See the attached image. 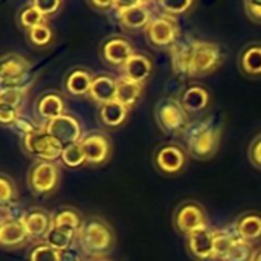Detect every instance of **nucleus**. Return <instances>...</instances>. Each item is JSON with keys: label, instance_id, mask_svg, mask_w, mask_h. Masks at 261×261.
Segmentation results:
<instances>
[{"label": "nucleus", "instance_id": "nucleus-22", "mask_svg": "<svg viewBox=\"0 0 261 261\" xmlns=\"http://www.w3.org/2000/svg\"><path fill=\"white\" fill-rule=\"evenodd\" d=\"M193 44H194V40L177 41L171 47V67H173L174 73L179 76L188 78L191 57H193Z\"/></svg>", "mask_w": 261, "mask_h": 261}, {"label": "nucleus", "instance_id": "nucleus-13", "mask_svg": "<svg viewBox=\"0 0 261 261\" xmlns=\"http://www.w3.org/2000/svg\"><path fill=\"white\" fill-rule=\"evenodd\" d=\"M177 101L188 116H194L203 113L210 107L211 95L205 86L199 83H191L179 92Z\"/></svg>", "mask_w": 261, "mask_h": 261}, {"label": "nucleus", "instance_id": "nucleus-16", "mask_svg": "<svg viewBox=\"0 0 261 261\" xmlns=\"http://www.w3.org/2000/svg\"><path fill=\"white\" fill-rule=\"evenodd\" d=\"M119 70L122 78L144 86L153 73V61L148 55L136 52Z\"/></svg>", "mask_w": 261, "mask_h": 261}, {"label": "nucleus", "instance_id": "nucleus-6", "mask_svg": "<svg viewBox=\"0 0 261 261\" xmlns=\"http://www.w3.org/2000/svg\"><path fill=\"white\" fill-rule=\"evenodd\" d=\"M115 12L118 15V21L122 31L125 32L145 31L154 17L151 3L145 0L115 2Z\"/></svg>", "mask_w": 261, "mask_h": 261}, {"label": "nucleus", "instance_id": "nucleus-17", "mask_svg": "<svg viewBox=\"0 0 261 261\" xmlns=\"http://www.w3.org/2000/svg\"><path fill=\"white\" fill-rule=\"evenodd\" d=\"M239 69L248 78H261V43L246 44L239 55Z\"/></svg>", "mask_w": 261, "mask_h": 261}, {"label": "nucleus", "instance_id": "nucleus-33", "mask_svg": "<svg viewBox=\"0 0 261 261\" xmlns=\"http://www.w3.org/2000/svg\"><path fill=\"white\" fill-rule=\"evenodd\" d=\"M52 225L69 226V228H73V229H76V231L80 232V231H81V228H83V225H84V220H83V217L80 216V213H78V211L67 208V210L60 211V213L54 217Z\"/></svg>", "mask_w": 261, "mask_h": 261}, {"label": "nucleus", "instance_id": "nucleus-42", "mask_svg": "<svg viewBox=\"0 0 261 261\" xmlns=\"http://www.w3.org/2000/svg\"><path fill=\"white\" fill-rule=\"evenodd\" d=\"M14 194V190H12V185L9 180L0 177V202H8Z\"/></svg>", "mask_w": 261, "mask_h": 261}, {"label": "nucleus", "instance_id": "nucleus-31", "mask_svg": "<svg viewBox=\"0 0 261 261\" xmlns=\"http://www.w3.org/2000/svg\"><path fill=\"white\" fill-rule=\"evenodd\" d=\"M61 161L69 168H78L83 164H86V156H84L81 144L78 142V144H72L69 147H64L63 153H61Z\"/></svg>", "mask_w": 261, "mask_h": 261}, {"label": "nucleus", "instance_id": "nucleus-34", "mask_svg": "<svg viewBox=\"0 0 261 261\" xmlns=\"http://www.w3.org/2000/svg\"><path fill=\"white\" fill-rule=\"evenodd\" d=\"M29 38L34 44L37 46H44L52 40V31L47 24L41 23L29 29Z\"/></svg>", "mask_w": 261, "mask_h": 261}, {"label": "nucleus", "instance_id": "nucleus-15", "mask_svg": "<svg viewBox=\"0 0 261 261\" xmlns=\"http://www.w3.org/2000/svg\"><path fill=\"white\" fill-rule=\"evenodd\" d=\"M236 236L251 245L261 242V213L258 211H246L240 214L232 226Z\"/></svg>", "mask_w": 261, "mask_h": 261}, {"label": "nucleus", "instance_id": "nucleus-14", "mask_svg": "<svg viewBox=\"0 0 261 261\" xmlns=\"http://www.w3.org/2000/svg\"><path fill=\"white\" fill-rule=\"evenodd\" d=\"M214 236L216 229L205 228L187 236V251L196 261L214 260Z\"/></svg>", "mask_w": 261, "mask_h": 261}, {"label": "nucleus", "instance_id": "nucleus-39", "mask_svg": "<svg viewBox=\"0 0 261 261\" xmlns=\"http://www.w3.org/2000/svg\"><path fill=\"white\" fill-rule=\"evenodd\" d=\"M248 154H249V161L251 164L257 168L261 170V135H258L249 145V150H248Z\"/></svg>", "mask_w": 261, "mask_h": 261}, {"label": "nucleus", "instance_id": "nucleus-40", "mask_svg": "<svg viewBox=\"0 0 261 261\" xmlns=\"http://www.w3.org/2000/svg\"><path fill=\"white\" fill-rule=\"evenodd\" d=\"M43 15H49V14H54L60 9L61 6V2L60 0H35L32 3Z\"/></svg>", "mask_w": 261, "mask_h": 261}, {"label": "nucleus", "instance_id": "nucleus-38", "mask_svg": "<svg viewBox=\"0 0 261 261\" xmlns=\"http://www.w3.org/2000/svg\"><path fill=\"white\" fill-rule=\"evenodd\" d=\"M243 9L251 21L261 24V2L246 0V2H243Z\"/></svg>", "mask_w": 261, "mask_h": 261}, {"label": "nucleus", "instance_id": "nucleus-11", "mask_svg": "<svg viewBox=\"0 0 261 261\" xmlns=\"http://www.w3.org/2000/svg\"><path fill=\"white\" fill-rule=\"evenodd\" d=\"M46 133L52 136L63 148L72 144H78L81 136V125L76 118L70 115H61L52 121H49L44 127Z\"/></svg>", "mask_w": 261, "mask_h": 261}, {"label": "nucleus", "instance_id": "nucleus-1", "mask_svg": "<svg viewBox=\"0 0 261 261\" xmlns=\"http://www.w3.org/2000/svg\"><path fill=\"white\" fill-rule=\"evenodd\" d=\"M182 136L185 139V148L188 151V156L197 161H208L219 151L222 128L220 124L206 118L196 122H190Z\"/></svg>", "mask_w": 261, "mask_h": 261}, {"label": "nucleus", "instance_id": "nucleus-5", "mask_svg": "<svg viewBox=\"0 0 261 261\" xmlns=\"http://www.w3.org/2000/svg\"><path fill=\"white\" fill-rule=\"evenodd\" d=\"M173 226L182 236L210 228V217L202 203L197 200H184L173 211Z\"/></svg>", "mask_w": 261, "mask_h": 261}, {"label": "nucleus", "instance_id": "nucleus-4", "mask_svg": "<svg viewBox=\"0 0 261 261\" xmlns=\"http://www.w3.org/2000/svg\"><path fill=\"white\" fill-rule=\"evenodd\" d=\"M154 119L165 135L182 136L190 125L188 115L179 104L177 98H162L154 106Z\"/></svg>", "mask_w": 261, "mask_h": 261}, {"label": "nucleus", "instance_id": "nucleus-10", "mask_svg": "<svg viewBox=\"0 0 261 261\" xmlns=\"http://www.w3.org/2000/svg\"><path fill=\"white\" fill-rule=\"evenodd\" d=\"M24 145L31 154L43 159V162L58 159L63 153V147L52 136H49L44 128H35L28 133L24 136Z\"/></svg>", "mask_w": 261, "mask_h": 261}, {"label": "nucleus", "instance_id": "nucleus-19", "mask_svg": "<svg viewBox=\"0 0 261 261\" xmlns=\"http://www.w3.org/2000/svg\"><path fill=\"white\" fill-rule=\"evenodd\" d=\"M31 184L37 193H49L58 184V170L52 162H40L31 173Z\"/></svg>", "mask_w": 261, "mask_h": 261}, {"label": "nucleus", "instance_id": "nucleus-26", "mask_svg": "<svg viewBox=\"0 0 261 261\" xmlns=\"http://www.w3.org/2000/svg\"><path fill=\"white\" fill-rule=\"evenodd\" d=\"M28 236H32V237H41V236H46L47 231L50 229L52 226V220L49 219V216L43 211H32V213H28L23 220H21Z\"/></svg>", "mask_w": 261, "mask_h": 261}, {"label": "nucleus", "instance_id": "nucleus-23", "mask_svg": "<svg viewBox=\"0 0 261 261\" xmlns=\"http://www.w3.org/2000/svg\"><path fill=\"white\" fill-rule=\"evenodd\" d=\"M128 112L130 109H127L125 106L115 99L99 106V121L109 128H119L121 125L125 124Z\"/></svg>", "mask_w": 261, "mask_h": 261}, {"label": "nucleus", "instance_id": "nucleus-2", "mask_svg": "<svg viewBox=\"0 0 261 261\" xmlns=\"http://www.w3.org/2000/svg\"><path fill=\"white\" fill-rule=\"evenodd\" d=\"M78 242L92 260H101L113 251L116 237L113 228L104 219L92 217L84 222L78 234Z\"/></svg>", "mask_w": 261, "mask_h": 261}, {"label": "nucleus", "instance_id": "nucleus-18", "mask_svg": "<svg viewBox=\"0 0 261 261\" xmlns=\"http://www.w3.org/2000/svg\"><path fill=\"white\" fill-rule=\"evenodd\" d=\"M116 96V78L109 73H98L92 80L89 90V98L96 104L102 106L106 102L115 101Z\"/></svg>", "mask_w": 261, "mask_h": 261}, {"label": "nucleus", "instance_id": "nucleus-27", "mask_svg": "<svg viewBox=\"0 0 261 261\" xmlns=\"http://www.w3.org/2000/svg\"><path fill=\"white\" fill-rule=\"evenodd\" d=\"M38 113L41 118L52 121L64 115V101L58 93H47L38 102Z\"/></svg>", "mask_w": 261, "mask_h": 261}, {"label": "nucleus", "instance_id": "nucleus-7", "mask_svg": "<svg viewBox=\"0 0 261 261\" xmlns=\"http://www.w3.org/2000/svg\"><path fill=\"white\" fill-rule=\"evenodd\" d=\"M145 40L148 46L158 50L170 49L179 41V24L177 20L165 14L154 15L145 29Z\"/></svg>", "mask_w": 261, "mask_h": 261}, {"label": "nucleus", "instance_id": "nucleus-20", "mask_svg": "<svg viewBox=\"0 0 261 261\" xmlns=\"http://www.w3.org/2000/svg\"><path fill=\"white\" fill-rule=\"evenodd\" d=\"M26 69L28 64L23 58L12 55L5 60H0V84H3V89L17 87V83L23 76Z\"/></svg>", "mask_w": 261, "mask_h": 261}, {"label": "nucleus", "instance_id": "nucleus-28", "mask_svg": "<svg viewBox=\"0 0 261 261\" xmlns=\"http://www.w3.org/2000/svg\"><path fill=\"white\" fill-rule=\"evenodd\" d=\"M237 240V236L234 229H216L214 236V260H225V257L232 249L234 243Z\"/></svg>", "mask_w": 261, "mask_h": 261}, {"label": "nucleus", "instance_id": "nucleus-3", "mask_svg": "<svg viewBox=\"0 0 261 261\" xmlns=\"http://www.w3.org/2000/svg\"><path fill=\"white\" fill-rule=\"evenodd\" d=\"M223 58L225 57L220 44L194 40L188 78H202L214 73L222 66Z\"/></svg>", "mask_w": 261, "mask_h": 261}, {"label": "nucleus", "instance_id": "nucleus-24", "mask_svg": "<svg viewBox=\"0 0 261 261\" xmlns=\"http://www.w3.org/2000/svg\"><path fill=\"white\" fill-rule=\"evenodd\" d=\"M144 93V86L133 83L130 80H125L122 76L116 78V96L115 99L125 106L127 109H132L133 106L138 104Z\"/></svg>", "mask_w": 261, "mask_h": 261}, {"label": "nucleus", "instance_id": "nucleus-35", "mask_svg": "<svg viewBox=\"0 0 261 261\" xmlns=\"http://www.w3.org/2000/svg\"><path fill=\"white\" fill-rule=\"evenodd\" d=\"M43 18H44V15H43L34 5H31V6H28L26 9H23V12H21V15H20L21 24L26 26V28H29V29H32V28L37 26V24L44 23Z\"/></svg>", "mask_w": 261, "mask_h": 261}, {"label": "nucleus", "instance_id": "nucleus-43", "mask_svg": "<svg viewBox=\"0 0 261 261\" xmlns=\"http://www.w3.org/2000/svg\"><path fill=\"white\" fill-rule=\"evenodd\" d=\"M89 6L95 9L96 12L107 14L115 11V2H89Z\"/></svg>", "mask_w": 261, "mask_h": 261}, {"label": "nucleus", "instance_id": "nucleus-25", "mask_svg": "<svg viewBox=\"0 0 261 261\" xmlns=\"http://www.w3.org/2000/svg\"><path fill=\"white\" fill-rule=\"evenodd\" d=\"M92 73L87 69L83 67H76L72 72H69V75L66 76V90L73 95V96H83V95H89L90 86H92Z\"/></svg>", "mask_w": 261, "mask_h": 261}, {"label": "nucleus", "instance_id": "nucleus-37", "mask_svg": "<svg viewBox=\"0 0 261 261\" xmlns=\"http://www.w3.org/2000/svg\"><path fill=\"white\" fill-rule=\"evenodd\" d=\"M21 98H23V92L17 87L0 90V102H3V104H9L12 107H17L21 102Z\"/></svg>", "mask_w": 261, "mask_h": 261}, {"label": "nucleus", "instance_id": "nucleus-29", "mask_svg": "<svg viewBox=\"0 0 261 261\" xmlns=\"http://www.w3.org/2000/svg\"><path fill=\"white\" fill-rule=\"evenodd\" d=\"M28 236L21 222H5L0 226V243L12 246L18 245Z\"/></svg>", "mask_w": 261, "mask_h": 261}, {"label": "nucleus", "instance_id": "nucleus-36", "mask_svg": "<svg viewBox=\"0 0 261 261\" xmlns=\"http://www.w3.org/2000/svg\"><path fill=\"white\" fill-rule=\"evenodd\" d=\"M31 261H60V252L52 249L47 245H41L37 246L32 252H31Z\"/></svg>", "mask_w": 261, "mask_h": 261}, {"label": "nucleus", "instance_id": "nucleus-8", "mask_svg": "<svg viewBox=\"0 0 261 261\" xmlns=\"http://www.w3.org/2000/svg\"><path fill=\"white\" fill-rule=\"evenodd\" d=\"M188 164V151L177 142H168L159 145L153 153L154 168L168 177L180 174Z\"/></svg>", "mask_w": 261, "mask_h": 261}, {"label": "nucleus", "instance_id": "nucleus-46", "mask_svg": "<svg viewBox=\"0 0 261 261\" xmlns=\"http://www.w3.org/2000/svg\"><path fill=\"white\" fill-rule=\"evenodd\" d=\"M0 226H2V225H0Z\"/></svg>", "mask_w": 261, "mask_h": 261}, {"label": "nucleus", "instance_id": "nucleus-41", "mask_svg": "<svg viewBox=\"0 0 261 261\" xmlns=\"http://www.w3.org/2000/svg\"><path fill=\"white\" fill-rule=\"evenodd\" d=\"M17 119H18L17 118V107L0 102V122L9 124V122H15Z\"/></svg>", "mask_w": 261, "mask_h": 261}, {"label": "nucleus", "instance_id": "nucleus-9", "mask_svg": "<svg viewBox=\"0 0 261 261\" xmlns=\"http://www.w3.org/2000/svg\"><path fill=\"white\" fill-rule=\"evenodd\" d=\"M136 49L133 43L124 35H110L99 46V57L107 66L121 69L133 55Z\"/></svg>", "mask_w": 261, "mask_h": 261}, {"label": "nucleus", "instance_id": "nucleus-45", "mask_svg": "<svg viewBox=\"0 0 261 261\" xmlns=\"http://www.w3.org/2000/svg\"><path fill=\"white\" fill-rule=\"evenodd\" d=\"M252 261H261V248L255 249V252H254V257H252Z\"/></svg>", "mask_w": 261, "mask_h": 261}, {"label": "nucleus", "instance_id": "nucleus-30", "mask_svg": "<svg viewBox=\"0 0 261 261\" xmlns=\"http://www.w3.org/2000/svg\"><path fill=\"white\" fill-rule=\"evenodd\" d=\"M156 6L161 9V14H165L168 17L176 18L177 15L188 14L196 6V2H193V0H182V2H165V0H159V2H156Z\"/></svg>", "mask_w": 261, "mask_h": 261}, {"label": "nucleus", "instance_id": "nucleus-21", "mask_svg": "<svg viewBox=\"0 0 261 261\" xmlns=\"http://www.w3.org/2000/svg\"><path fill=\"white\" fill-rule=\"evenodd\" d=\"M78 231L69 226H60V225H52L47 234L44 236L46 245L50 246L52 249L63 252L66 249H70L75 239L78 237Z\"/></svg>", "mask_w": 261, "mask_h": 261}, {"label": "nucleus", "instance_id": "nucleus-44", "mask_svg": "<svg viewBox=\"0 0 261 261\" xmlns=\"http://www.w3.org/2000/svg\"><path fill=\"white\" fill-rule=\"evenodd\" d=\"M60 261H83V257L80 255L76 249L70 248V249L60 252Z\"/></svg>", "mask_w": 261, "mask_h": 261}, {"label": "nucleus", "instance_id": "nucleus-32", "mask_svg": "<svg viewBox=\"0 0 261 261\" xmlns=\"http://www.w3.org/2000/svg\"><path fill=\"white\" fill-rule=\"evenodd\" d=\"M254 252H255L254 245L237 237L232 249L229 251V254L225 257L223 261H252Z\"/></svg>", "mask_w": 261, "mask_h": 261}, {"label": "nucleus", "instance_id": "nucleus-12", "mask_svg": "<svg viewBox=\"0 0 261 261\" xmlns=\"http://www.w3.org/2000/svg\"><path fill=\"white\" fill-rule=\"evenodd\" d=\"M80 144L86 156V164L101 165L107 162L112 154V142L104 132L87 133L86 136H83Z\"/></svg>", "mask_w": 261, "mask_h": 261}]
</instances>
